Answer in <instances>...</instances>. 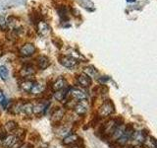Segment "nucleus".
Listing matches in <instances>:
<instances>
[{
    "instance_id": "obj_10",
    "label": "nucleus",
    "mask_w": 157,
    "mask_h": 148,
    "mask_svg": "<svg viewBox=\"0 0 157 148\" xmlns=\"http://www.w3.org/2000/svg\"><path fill=\"white\" fill-rule=\"evenodd\" d=\"M33 105L32 103H26V104H24V105H21L20 112L24 113L25 115H27V116H31L33 113Z\"/></svg>"
},
{
    "instance_id": "obj_14",
    "label": "nucleus",
    "mask_w": 157,
    "mask_h": 148,
    "mask_svg": "<svg viewBox=\"0 0 157 148\" xmlns=\"http://www.w3.org/2000/svg\"><path fill=\"white\" fill-rule=\"evenodd\" d=\"M78 138V135H76V134H71V135H69V136H67V137L64 138L63 141H62V143H63V144H65V145L74 144V143H75V142L77 141Z\"/></svg>"
},
{
    "instance_id": "obj_20",
    "label": "nucleus",
    "mask_w": 157,
    "mask_h": 148,
    "mask_svg": "<svg viewBox=\"0 0 157 148\" xmlns=\"http://www.w3.org/2000/svg\"><path fill=\"white\" fill-rule=\"evenodd\" d=\"M44 110H45V105H43V104H37V105H36V106H33V113H42Z\"/></svg>"
},
{
    "instance_id": "obj_19",
    "label": "nucleus",
    "mask_w": 157,
    "mask_h": 148,
    "mask_svg": "<svg viewBox=\"0 0 157 148\" xmlns=\"http://www.w3.org/2000/svg\"><path fill=\"white\" fill-rule=\"evenodd\" d=\"M8 75H9L8 69L5 67L4 65L0 66V78H1L2 80H7Z\"/></svg>"
},
{
    "instance_id": "obj_13",
    "label": "nucleus",
    "mask_w": 157,
    "mask_h": 148,
    "mask_svg": "<svg viewBox=\"0 0 157 148\" xmlns=\"http://www.w3.org/2000/svg\"><path fill=\"white\" fill-rule=\"evenodd\" d=\"M83 73L86 74V75L90 76V78L91 77L96 78V77H98V75H99V74H98V71L93 66H87V67H86L85 70H83Z\"/></svg>"
},
{
    "instance_id": "obj_17",
    "label": "nucleus",
    "mask_w": 157,
    "mask_h": 148,
    "mask_svg": "<svg viewBox=\"0 0 157 148\" xmlns=\"http://www.w3.org/2000/svg\"><path fill=\"white\" fill-rule=\"evenodd\" d=\"M66 95H67V90L62 89V90L56 91V93L54 94V98H55L57 101H63L64 98L66 97Z\"/></svg>"
},
{
    "instance_id": "obj_9",
    "label": "nucleus",
    "mask_w": 157,
    "mask_h": 148,
    "mask_svg": "<svg viewBox=\"0 0 157 148\" xmlns=\"http://www.w3.org/2000/svg\"><path fill=\"white\" fill-rule=\"evenodd\" d=\"M34 73H36V69H34L32 65H25L21 70V75L24 77L33 75Z\"/></svg>"
},
{
    "instance_id": "obj_22",
    "label": "nucleus",
    "mask_w": 157,
    "mask_h": 148,
    "mask_svg": "<svg viewBox=\"0 0 157 148\" xmlns=\"http://www.w3.org/2000/svg\"><path fill=\"white\" fill-rule=\"evenodd\" d=\"M4 99H5V97H4V94H3V92H2L1 90H0V104L3 103Z\"/></svg>"
},
{
    "instance_id": "obj_1",
    "label": "nucleus",
    "mask_w": 157,
    "mask_h": 148,
    "mask_svg": "<svg viewBox=\"0 0 157 148\" xmlns=\"http://www.w3.org/2000/svg\"><path fill=\"white\" fill-rule=\"evenodd\" d=\"M115 111V108L113 103L111 102V100H108L105 103H103V105L100 107L99 109V115L101 117H107L113 113Z\"/></svg>"
},
{
    "instance_id": "obj_11",
    "label": "nucleus",
    "mask_w": 157,
    "mask_h": 148,
    "mask_svg": "<svg viewBox=\"0 0 157 148\" xmlns=\"http://www.w3.org/2000/svg\"><path fill=\"white\" fill-rule=\"evenodd\" d=\"M63 116H64V110H63V109H58V110H56L52 115V117H51L52 122L60 121L63 118Z\"/></svg>"
},
{
    "instance_id": "obj_23",
    "label": "nucleus",
    "mask_w": 157,
    "mask_h": 148,
    "mask_svg": "<svg viewBox=\"0 0 157 148\" xmlns=\"http://www.w3.org/2000/svg\"><path fill=\"white\" fill-rule=\"evenodd\" d=\"M21 148H33V146L31 144H29V143H27V144H24Z\"/></svg>"
},
{
    "instance_id": "obj_5",
    "label": "nucleus",
    "mask_w": 157,
    "mask_h": 148,
    "mask_svg": "<svg viewBox=\"0 0 157 148\" xmlns=\"http://www.w3.org/2000/svg\"><path fill=\"white\" fill-rule=\"evenodd\" d=\"M18 141V138L15 135H8L5 136L2 140V145L5 148H11L14 146V144Z\"/></svg>"
},
{
    "instance_id": "obj_8",
    "label": "nucleus",
    "mask_w": 157,
    "mask_h": 148,
    "mask_svg": "<svg viewBox=\"0 0 157 148\" xmlns=\"http://www.w3.org/2000/svg\"><path fill=\"white\" fill-rule=\"evenodd\" d=\"M75 112L78 113V115H85V113L87 112V105L85 102H78L77 105L75 106Z\"/></svg>"
},
{
    "instance_id": "obj_18",
    "label": "nucleus",
    "mask_w": 157,
    "mask_h": 148,
    "mask_svg": "<svg viewBox=\"0 0 157 148\" xmlns=\"http://www.w3.org/2000/svg\"><path fill=\"white\" fill-rule=\"evenodd\" d=\"M17 127H18L17 122L14 121H10L6 123V125H5V130H6L7 131H13V130H16Z\"/></svg>"
},
{
    "instance_id": "obj_2",
    "label": "nucleus",
    "mask_w": 157,
    "mask_h": 148,
    "mask_svg": "<svg viewBox=\"0 0 157 148\" xmlns=\"http://www.w3.org/2000/svg\"><path fill=\"white\" fill-rule=\"evenodd\" d=\"M77 59L72 56H62L60 58V63L67 68H73L77 65Z\"/></svg>"
},
{
    "instance_id": "obj_7",
    "label": "nucleus",
    "mask_w": 157,
    "mask_h": 148,
    "mask_svg": "<svg viewBox=\"0 0 157 148\" xmlns=\"http://www.w3.org/2000/svg\"><path fill=\"white\" fill-rule=\"evenodd\" d=\"M78 81L80 83V85H82V87H90L91 85V78L85 73H82L78 77Z\"/></svg>"
},
{
    "instance_id": "obj_21",
    "label": "nucleus",
    "mask_w": 157,
    "mask_h": 148,
    "mask_svg": "<svg viewBox=\"0 0 157 148\" xmlns=\"http://www.w3.org/2000/svg\"><path fill=\"white\" fill-rule=\"evenodd\" d=\"M39 29H40L39 31H40V33L42 35H46V34H48L49 32H50V29H49V27L45 23H41L40 25H39Z\"/></svg>"
},
{
    "instance_id": "obj_12",
    "label": "nucleus",
    "mask_w": 157,
    "mask_h": 148,
    "mask_svg": "<svg viewBox=\"0 0 157 148\" xmlns=\"http://www.w3.org/2000/svg\"><path fill=\"white\" fill-rule=\"evenodd\" d=\"M44 91V85L42 83H33V86L31 90V93L33 95H38Z\"/></svg>"
},
{
    "instance_id": "obj_16",
    "label": "nucleus",
    "mask_w": 157,
    "mask_h": 148,
    "mask_svg": "<svg viewBox=\"0 0 157 148\" xmlns=\"http://www.w3.org/2000/svg\"><path fill=\"white\" fill-rule=\"evenodd\" d=\"M49 59L46 56H40L38 58V66L40 69H45L49 65Z\"/></svg>"
},
{
    "instance_id": "obj_4",
    "label": "nucleus",
    "mask_w": 157,
    "mask_h": 148,
    "mask_svg": "<svg viewBox=\"0 0 157 148\" xmlns=\"http://www.w3.org/2000/svg\"><path fill=\"white\" fill-rule=\"evenodd\" d=\"M70 94L76 99V100H86L87 99L86 94L78 88H71Z\"/></svg>"
},
{
    "instance_id": "obj_15",
    "label": "nucleus",
    "mask_w": 157,
    "mask_h": 148,
    "mask_svg": "<svg viewBox=\"0 0 157 148\" xmlns=\"http://www.w3.org/2000/svg\"><path fill=\"white\" fill-rule=\"evenodd\" d=\"M33 86V82L31 80H25L22 84H21V89L25 92H31L32 88Z\"/></svg>"
},
{
    "instance_id": "obj_6",
    "label": "nucleus",
    "mask_w": 157,
    "mask_h": 148,
    "mask_svg": "<svg viewBox=\"0 0 157 148\" xmlns=\"http://www.w3.org/2000/svg\"><path fill=\"white\" fill-rule=\"evenodd\" d=\"M67 86V81L65 78L63 77H59L57 80L53 83L52 85V89L53 91H59V90H62Z\"/></svg>"
},
{
    "instance_id": "obj_3",
    "label": "nucleus",
    "mask_w": 157,
    "mask_h": 148,
    "mask_svg": "<svg viewBox=\"0 0 157 148\" xmlns=\"http://www.w3.org/2000/svg\"><path fill=\"white\" fill-rule=\"evenodd\" d=\"M36 51V47L33 46L32 43H27L23 46L20 49V53L22 54L24 56H33Z\"/></svg>"
}]
</instances>
